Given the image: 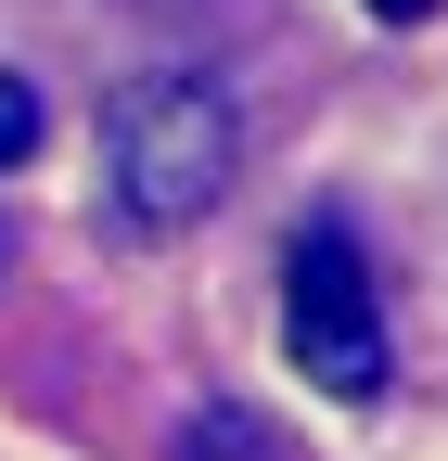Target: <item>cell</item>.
<instances>
[{"mask_svg":"<svg viewBox=\"0 0 448 461\" xmlns=\"http://www.w3.org/2000/svg\"><path fill=\"white\" fill-rule=\"evenodd\" d=\"M231 167H244L231 90H218V77H193V65L129 77V90H116V115H103V193H116V218L141 230V244H166V230L218 218Z\"/></svg>","mask_w":448,"mask_h":461,"instance_id":"1","label":"cell"},{"mask_svg":"<svg viewBox=\"0 0 448 461\" xmlns=\"http://www.w3.org/2000/svg\"><path fill=\"white\" fill-rule=\"evenodd\" d=\"M282 346H295V372L320 397H384V295H372V257H359V230L346 218H308L295 244H282Z\"/></svg>","mask_w":448,"mask_h":461,"instance_id":"2","label":"cell"},{"mask_svg":"<svg viewBox=\"0 0 448 461\" xmlns=\"http://www.w3.org/2000/svg\"><path fill=\"white\" fill-rule=\"evenodd\" d=\"M26 154H39V90L0 77V167H26Z\"/></svg>","mask_w":448,"mask_h":461,"instance_id":"3","label":"cell"},{"mask_svg":"<svg viewBox=\"0 0 448 461\" xmlns=\"http://www.w3.org/2000/svg\"><path fill=\"white\" fill-rule=\"evenodd\" d=\"M372 14H384V26H423V14H435V0H372Z\"/></svg>","mask_w":448,"mask_h":461,"instance_id":"4","label":"cell"}]
</instances>
